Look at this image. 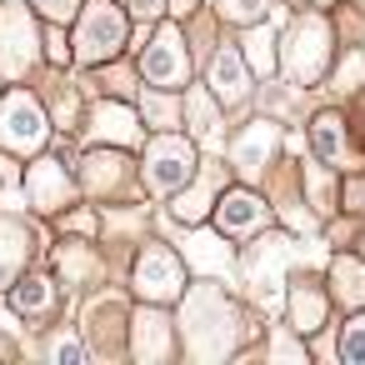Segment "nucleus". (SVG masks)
I'll list each match as a JSON object with an SVG mask.
<instances>
[{"label":"nucleus","mask_w":365,"mask_h":365,"mask_svg":"<svg viewBox=\"0 0 365 365\" xmlns=\"http://www.w3.org/2000/svg\"><path fill=\"white\" fill-rule=\"evenodd\" d=\"M36 6H41L46 16H56V21H61V16H71V11H76V0H36Z\"/></svg>","instance_id":"nucleus-14"},{"label":"nucleus","mask_w":365,"mask_h":365,"mask_svg":"<svg viewBox=\"0 0 365 365\" xmlns=\"http://www.w3.org/2000/svg\"><path fill=\"white\" fill-rule=\"evenodd\" d=\"M210 86H215L220 101H240L245 96V61L235 51H220L215 56V71H210Z\"/></svg>","instance_id":"nucleus-8"},{"label":"nucleus","mask_w":365,"mask_h":365,"mask_svg":"<svg viewBox=\"0 0 365 365\" xmlns=\"http://www.w3.org/2000/svg\"><path fill=\"white\" fill-rule=\"evenodd\" d=\"M46 140V120L41 106L31 96H11L0 106V145H16V150H36Z\"/></svg>","instance_id":"nucleus-2"},{"label":"nucleus","mask_w":365,"mask_h":365,"mask_svg":"<svg viewBox=\"0 0 365 365\" xmlns=\"http://www.w3.org/2000/svg\"><path fill=\"white\" fill-rule=\"evenodd\" d=\"M270 150H275V125H255L245 140H235V165H245V170H260Z\"/></svg>","instance_id":"nucleus-10"},{"label":"nucleus","mask_w":365,"mask_h":365,"mask_svg":"<svg viewBox=\"0 0 365 365\" xmlns=\"http://www.w3.org/2000/svg\"><path fill=\"white\" fill-rule=\"evenodd\" d=\"M31 195H36L41 210H61V205L71 200V180L56 170V160H41V165H36V175H31Z\"/></svg>","instance_id":"nucleus-6"},{"label":"nucleus","mask_w":365,"mask_h":365,"mask_svg":"<svg viewBox=\"0 0 365 365\" xmlns=\"http://www.w3.org/2000/svg\"><path fill=\"white\" fill-rule=\"evenodd\" d=\"M260 220H265V205H260L255 195L240 190V195H225V200H220V230H225V235L250 230V225H260Z\"/></svg>","instance_id":"nucleus-7"},{"label":"nucleus","mask_w":365,"mask_h":365,"mask_svg":"<svg viewBox=\"0 0 365 365\" xmlns=\"http://www.w3.org/2000/svg\"><path fill=\"white\" fill-rule=\"evenodd\" d=\"M225 16L240 21V26H250V21L265 16V0H225Z\"/></svg>","instance_id":"nucleus-13"},{"label":"nucleus","mask_w":365,"mask_h":365,"mask_svg":"<svg viewBox=\"0 0 365 365\" xmlns=\"http://www.w3.org/2000/svg\"><path fill=\"white\" fill-rule=\"evenodd\" d=\"M16 310L21 315H46L51 310V280H41V275H26L21 285H16Z\"/></svg>","instance_id":"nucleus-11"},{"label":"nucleus","mask_w":365,"mask_h":365,"mask_svg":"<svg viewBox=\"0 0 365 365\" xmlns=\"http://www.w3.org/2000/svg\"><path fill=\"white\" fill-rule=\"evenodd\" d=\"M135 285H140V295H150V300H170V295L180 290V265H175V255H170L165 245H150L145 260H140Z\"/></svg>","instance_id":"nucleus-4"},{"label":"nucleus","mask_w":365,"mask_h":365,"mask_svg":"<svg viewBox=\"0 0 365 365\" xmlns=\"http://www.w3.org/2000/svg\"><path fill=\"white\" fill-rule=\"evenodd\" d=\"M190 145L185 140H155L150 145V170H145V180H150V190H170V185H180L185 175H190Z\"/></svg>","instance_id":"nucleus-3"},{"label":"nucleus","mask_w":365,"mask_h":365,"mask_svg":"<svg viewBox=\"0 0 365 365\" xmlns=\"http://www.w3.org/2000/svg\"><path fill=\"white\" fill-rule=\"evenodd\" d=\"M145 76H150V86H180V76H185V61H180V36L175 31H160L155 41H150V51H145Z\"/></svg>","instance_id":"nucleus-5"},{"label":"nucleus","mask_w":365,"mask_h":365,"mask_svg":"<svg viewBox=\"0 0 365 365\" xmlns=\"http://www.w3.org/2000/svg\"><path fill=\"white\" fill-rule=\"evenodd\" d=\"M310 145L325 165H345V140H340V120L335 115H315L310 120Z\"/></svg>","instance_id":"nucleus-9"},{"label":"nucleus","mask_w":365,"mask_h":365,"mask_svg":"<svg viewBox=\"0 0 365 365\" xmlns=\"http://www.w3.org/2000/svg\"><path fill=\"white\" fill-rule=\"evenodd\" d=\"M56 360H81V340H76V335H66V340L56 345Z\"/></svg>","instance_id":"nucleus-15"},{"label":"nucleus","mask_w":365,"mask_h":365,"mask_svg":"<svg viewBox=\"0 0 365 365\" xmlns=\"http://www.w3.org/2000/svg\"><path fill=\"white\" fill-rule=\"evenodd\" d=\"M125 41V16L115 0H91L81 11V26H76V56L81 61H106L115 56Z\"/></svg>","instance_id":"nucleus-1"},{"label":"nucleus","mask_w":365,"mask_h":365,"mask_svg":"<svg viewBox=\"0 0 365 365\" xmlns=\"http://www.w3.org/2000/svg\"><path fill=\"white\" fill-rule=\"evenodd\" d=\"M340 355H345V360H355V365H365V320H350V325H345Z\"/></svg>","instance_id":"nucleus-12"}]
</instances>
